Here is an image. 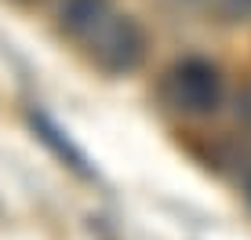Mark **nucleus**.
Returning <instances> with one entry per match:
<instances>
[{"label":"nucleus","mask_w":251,"mask_h":240,"mask_svg":"<svg viewBox=\"0 0 251 240\" xmlns=\"http://www.w3.org/2000/svg\"><path fill=\"white\" fill-rule=\"evenodd\" d=\"M58 25L73 44L99 66L102 73L124 76L142 66L146 58V29L131 15L117 11L113 0H62Z\"/></svg>","instance_id":"1"},{"label":"nucleus","mask_w":251,"mask_h":240,"mask_svg":"<svg viewBox=\"0 0 251 240\" xmlns=\"http://www.w3.org/2000/svg\"><path fill=\"white\" fill-rule=\"evenodd\" d=\"M226 98V84L215 62L207 58H178L160 73V102L182 117H211Z\"/></svg>","instance_id":"2"},{"label":"nucleus","mask_w":251,"mask_h":240,"mask_svg":"<svg viewBox=\"0 0 251 240\" xmlns=\"http://www.w3.org/2000/svg\"><path fill=\"white\" fill-rule=\"evenodd\" d=\"M204 7V15H211L222 25H240L251 22V0H197Z\"/></svg>","instance_id":"3"},{"label":"nucleus","mask_w":251,"mask_h":240,"mask_svg":"<svg viewBox=\"0 0 251 240\" xmlns=\"http://www.w3.org/2000/svg\"><path fill=\"white\" fill-rule=\"evenodd\" d=\"M237 106H240V113H244V117L251 120V88H248V91H244V95H240V98H237Z\"/></svg>","instance_id":"4"},{"label":"nucleus","mask_w":251,"mask_h":240,"mask_svg":"<svg viewBox=\"0 0 251 240\" xmlns=\"http://www.w3.org/2000/svg\"><path fill=\"white\" fill-rule=\"evenodd\" d=\"M244 190H248V200H251V171H248V178H244Z\"/></svg>","instance_id":"5"},{"label":"nucleus","mask_w":251,"mask_h":240,"mask_svg":"<svg viewBox=\"0 0 251 240\" xmlns=\"http://www.w3.org/2000/svg\"><path fill=\"white\" fill-rule=\"evenodd\" d=\"M19 4H44V0H19Z\"/></svg>","instance_id":"6"}]
</instances>
